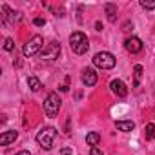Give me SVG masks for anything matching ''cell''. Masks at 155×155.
Instances as JSON below:
<instances>
[{
    "label": "cell",
    "mask_w": 155,
    "mask_h": 155,
    "mask_svg": "<svg viewBox=\"0 0 155 155\" xmlns=\"http://www.w3.org/2000/svg\"><path fill=\"white\" fill-rule=\"evenodd\" d=\"M55 137H57V130H55L53 126H44V128L37 133V142L40 144V148L51 150V148H53Z\"/></svg>",
    "instance_id": "2"
},
{
    "label": "cell",
    "mask_w": 155,
    "mask_h": 155,
    "mask_svg": "<svg viewBox=\"0 0 155 155\" xmlns=\"http://www.w3.org/2000/svg\"><path fill=\"white\" fill-rule=\"evenodd\" d=\"M82 84L84 86H88V88H91V86H95L97 84V81H99V77H97V73L91 69V68H86V69H82Z\"/></svg>",
    "instance_id": "7"
},
{
    "label": "cell",
    "mask_w": 155,
    "mask_h": 155,
    "mask_svg": "<svg viewBox=\"0 0 155 155\" xmlns=\"http://www.w3.org/2000/svg\"><path fill=\"white\" fill-rule=\"evenodd\" d=\"M115 126H117V130H120V131H131V130L135 128V122H133V120H117Z\"/></svg>",
    "instance_id": "13"
},
{
    "label": "cell",
    "mask_w": 155,
    "mask_h": 155,
    "mask_svg": "<svg viewBox=\"0 0 155 155\" xmlns=\"http://www.w3.org/2000/svg\"><path fill=\"white\" fill-rule=\"evenodd\" d=\"M60 155H73V150L71 148H62L60 150Z\"/></svg>",
    "instance_id": "21"
},
{
    "label": "cell",
    "mask_w": 155,
    "mask_h": 155,
    "mask_svg": "<svg viewBox=\"0 0 155 155\" xmlns=\"http://www.w3.org/2000/svg\"><path fill=\"white\" fill-rule=\"evenodd\" d=\"M104 9H106L108 20H110V22H115V18H117V6L111 4V2H108V4H104Z\"/></svg>",
    "instance_id": "12"
},
{
    "label": "cell",
    "mask_w": 155,
    "mask_h": 155,
    "mask_svg": "<svg viewBox=\"0 0 155 155\" xmlns=\"http://www.w3.org/2000/svg\"><path fill=\"white\" fill-rule=\"evenodd\" d=\"M42 46H44V38H42L40 35H33V37L24 44L22 53H24L26 57H33V55H37V53L42 51Z\"/></svg>",
    "instance_id": "4"
},
{
    "label": "cell",
    "mask_w": 155,
    "mask_h": 155,
    "mask_svg": "<svg viewBox=\"0 0 155 155\" xmlns=\"http://www.w3.org/2000/svg\"><path fill=\"white\" fill-rule=\"evenodd\" d=\"M33 24H35V26H38V28H40V26H44V24H46V20H44V18H40V17H37V18H35V20H33Z\"/></svg>",
    "instance_id": "20"
},
{
    "label": "cell",
    "mask_w": 155,
    "mask_h": 155,
    "mask_svg": "<svg viewBox=\"0 0 155 155\" xmlns=\"http://www.w3.org/2000/svg\"><path fill=\"white\" fill-rule=\"evenodd\" d=\"M133 71H135V82H133V86L137 88V86L140 84V77H142V66H140V64H137V66L133 68Z\"/></svg>",
    "instance_id": "17"
},
{
    "label": "cell",
    "mask_w": 155,
    "mask_h": 155,
    "mask_svg": "<svg viewBox=\"0 0 155 155\" xmlns=\"http://www.w3.org/2000/svg\"><path fill=\"white\" fill-rule=\"evenodd\" d=\"M17 137H18V133H17L15 130H9V131H4L2 135H0V146H8V144H11V142H15V140H17Z\"/></svg>",
    "instance_id": "11"
},
{
    "label": "cell",
    "mask_w": 155,
    "mask_h": 155,
    "mask_svg": "<svg viewBox=\"0 0 155 155\" xmlns=\"http://www.w3.org/2000/svg\"><path fill=\"white\" fill-rule=\"evenodd\" d=\"M58 55H60V44L55 42V40L46 44L42 48V51H40V58L42 60H55V58H58Z\"/></svg>",
    "instance_id": "6"
},
{
    "label": "cell",
    "mask_w": 155,
    "mask_h": 155,
    "mask_svg": "<svg viewBox=\"0 0 155 155\" xmlns=\"http://www.w3.org/2000/svg\"><path fill=\"white\" fill-rule=\"evenodd\" d=\"M93 64L101 69H111V68H115V57L108 51H101L93 57Z\"/></svg>",
    "instance_id": "5"
},
{
    "label": "cell",
    "mask_w": 155,
    "mask_h": 155,
    "mask_svg": "<svg viewBox=\"0 0 155 155\" xmlns=\"http://www.w3.org/2000/svg\"><path fill=\"white\" fill-rule=\"evenodd\" d=\"M17 155H31V153H29V151H26V150H22V151H18Z\"/></svg>",
    "instance_id": "26"
},
{
    "label": "cell",
    "mask_w": 155,
    "mask_h": 155,
    "mask_svg": "<svg viewBox=\"0 0 155 155\" xmlns=\"http://www.w3.org/2000/svg\"><path fill=\"white\" fill-rule=\"evenodd\" d=\"M28 84H29V88H31V91H38L40 88H42V84H40V81L37 79V77H28Z\"/></svg>",
    "instance_id": "16"
},
{
    "label": "cell",
    "mask_w": 155,
    "mask_h": 155,
    "mask_svg": "<svg viewBox=\"0 0 155 155\" xmlns=\"http://www.w3.org/2000/svg\"><path fill=\"white\" fill-rule=\"evenodd\" d=\"M90 155H104V153H102V151L95 146V148H91V150H90Z\"/></svg>",
    "instance_id": "22"
},
{
    "label": "cell",
    "mask_w": 155,
    "mask_h": 155,
    "mask_svg": "<svg viewBox=\"0 0 155 155\" xmlns=\"http://www.w3.org/2000/svg\"><path fill=\"white\" fill-rule=\"evenodd\" d=\"M68 90H69V86H68V84H64V86L60 88V91H68Z\"/></svg>",
    "instance_id": "27"
},
{
    "label": "cell",
    "mask_w": 155,
    "mask_h": 155,
    "mask_svg": "<svg viewBox=\"0 0 155 155\" xmlns=\"http://www.w3.org/2000/svg\"><path fill=\"white\" fill-rule=\"evenodd\" d=\"M60 106H62V101H60L58 93L51 91V93L46 97V101H44V113H46L48 117H51V119H53L55 115H58Z\"/></svg>",
    "instance_id": "3"
},
{
    "label": "cell",
    "mask_w": 155,
    "mask_h": 155,
    "mask_svg": "<svg viewBox=\"0 0 155 155\" xmlns=\"http://www.w3.org/2000/svg\"><path fill=\"white\" fill-rule=\"evenodd\" d=\"M86 142H88L91 148H95V146L101 142V133H99V131H90V133L86 135Z\"/></svg>",
    "instance_id": "14"
},
{
    "label": "cell",
    "mask_w": 155,
    "mask_h": 155,
    "mask_svg": "<svg viewBox=\"0 0 155 155\" xmlns=\"http://www.w3.org/2000/svg\"><path fill=\"white\" fill-rule=\"evenodd\" d=\"M110 88H111V91H113V93H115L117 97H120V99H124V97L128 95V88H126V84H124L122 81H119V79L111 81Z\"/></svg>",
    "instance_id": "9"
},
{
    "label": "cell",
    "mask_w": 155,
    "mask_h": 155,
    "mask_svg": "<svg viewBox=\"0 0 155 155\" xmlns=\"http://www.w3.org/2000/svg\"><path fill=\"white\" fill-rule=\"evenodd\" d=\"M144 137H146V140H155V124H146Z\"/></svg>",
    "instance_id": "15"
},
{
    "label": "cell",
    "mask_w": 155,
    "mask_h": 155,
    "mask_svg": "<svg viewBox=\"0 0 155 155\" xmlns=\"http://www.w3.org/2000/svg\"><path fill=\"white\" fill-rule=\"evenodd\" d=\"M4 49H6V51H13V49H15V42H13V38H6V42H4Z\"/></svg>",
    "instance_id": "19"
},
{
    "label": "cell",
    "mask_w": 155,
    "mask_h": 155,
    "mask_svg": "<svg viewBox=\"0 0 155 155\" xmlns=\"http://www.w3.org/2000/svg\"><path fill=\"white\" fill-rule=\"evenodd\" d=\"M124 48L130 53H139V51H142V42L137 37H130V38L124 40Z\"/></svg>",
    "instance_id": "8"
},
{
    "label": "cell",
    "mask_w": 155,
    "mask_h": 155,
    "mask_svg": "<svg viewBox=\"0 0 155 155\" xmlns=\"http://www.w3.org/2000/svg\"><path fill=\"white\" fill-rule=\"evenodd\" d=\"M69 122H71V120L68 119V122H66V133H68V135H69Z\"/></svg>",
    "instance_id": "25"
},
{
    "label": "cell",
    "mask_w": 155,
    "mask_h": 155,
    "mask_svg": "<svg viewBox=\"0 0 155 155\" xmlns=\"http://www.w3.org/2000/svg\"><path fill=\"white\" fill-rule=\"evenodd\" d=\"M142 9H155V0H140Z\"/></svg>",
    "instance_id": "18"
},
{
    "label": "cell",
    "mask_w": 155,
    "mask_h": 155,
    "mask_svg": "<svg viewBox=\"0 0 155 155\" xmlns=\"http://www.w3.org/2000/svg\"><path fill=\"white\" fill-rule=\"evenodd\" d=\"M95 29H97V31H102V24H101V22H95Z\"/></svg>",
    "instance_id": "24"
},
{
    "label": "cell",
    "mask_w": 155,
    "mask_h": 155,
    "mask_svg": "<svg viewBox=\"0 0 155 155\" xmlns=\"http://www.w3.org/2000/svg\"><path fill=\"white\" fill-rule=\"evenodd\" d=\"M69 46H71L73 53H77V55H84V53L90 49L88 37H86L82 31H73V33L69 35Z\"/></svg>",
    "instance_id": "1"
},
{
    "label": "cell",
    "mask_w": 155,
    "mask_h": 155,
    "mask_svg": "<svg viewBox=\"0 0 155 155\" xmlns=\"http://www.w3.org/2000/svg\"><path fill=\"white\" fill-rule=\"evenodd\" d=\"M2 11L6 13L2 18H4V22H9V24H15V22H18L20 18H22V15L20 13H17V11H13V9H9L8 6H2Z\"/></svg>",
    "instance_id": "10"
},
{
    "label": "cell",
    "mask_w": 155,
    "mask_h": 155,
    "mask_svg": "<svg viewBox=\"0 0 155 155\" xmlns=\"http://www.w3.org/2000/svg\"><path fill=\"white\" fill-rule=\"evenodd\" d=\"M130 28H133V26H131L130 22H126V24L122 26V31H130Z\"/></svg>",
    "instance_id": "23"
}]
</instances>
